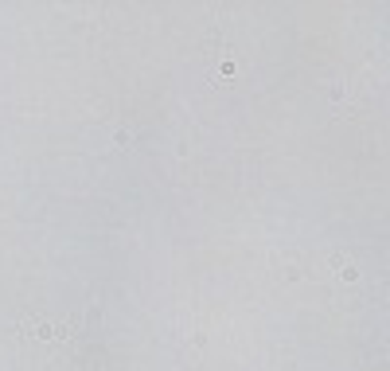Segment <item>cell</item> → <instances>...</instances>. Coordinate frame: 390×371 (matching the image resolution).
Segmentation results:
<instances>
[{
	"instance_id": "1",
	"label": "cell",
	"mask_w": 390,
	"mask_h": 371,
	"mask_svg": "<svg viewBox=\"0 0 390 371\" xmlns=\"http://www.w3.org/2000/svg\"><path fill=\"white\" fill-rule=\"evenodd\" d=\"M28 328H31V336H39V340H62V336H66L62 328H55V324H43V320H31Z\"/></svg>"
},
{
	"instance_id": "2",
	"label": "cell",
	"mask_w": 390,
	"mask_h": 371,
	"mask_svg": "<svg viewBox=\"0 0 390 371\" xmlns=\"http://www.w3.org/2000/svg\"><path fill=\"white\" fill-rule=\"evenodd\" d=\"M339 281H359V270L347 262V266H339Z\"/></svg>"
},
{
	"instance_id": "3",
	"label": "cell",
	"mask_w": 390,
	"mask_h": 371,
	"mask_svg": "<svg viewBox=\"0 0 390 371\" xmlns=\"http://www.w3.org/2000/svg\"><path fill=\"white\" fill-rule=\"evenodd\" d=\"M113 141H117V145H129V141H133V133H129V129H117V137H113Z\"/></svg>"
}]
</instances>
